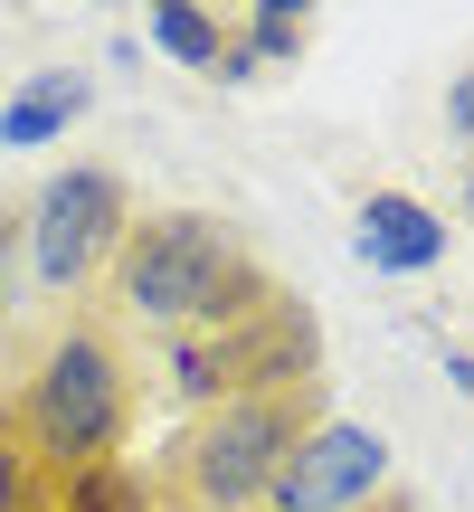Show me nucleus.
Wrapping results in <instances>:
<instances>
[{"mask_svg": "<svg viewBox=\"0 0 474 512\" xmlns=\"http://www.w3.org/2000/svg\"><path fill=\"white\" fill-rule=\"evenodd\" d=\"M0 408L19 418L38 475H95L133 446V408H143V370H133L124 332L95 304H67L10 342V380Z\"/></svg>", "mask_w": 474, "mask_h": 512, "instance_id": "nucleus-1", "label": "nucleus"}, {"mask_svg": "<svg viewBox=\"0 0 474 512\" xmlns=\"http://www.w3.org/2000/svg\"><path fill=\"white\" fill-rule=\"evenodd\" d=\"M256 294H275V275L237 238V219H219V209H143L95 304L114 323L152 332V342H181V332H209L228 313H247Z\"/></svg>", "mask_w": 474, "mask_h": 512, "instance_id": "nucleus-2", "label": "nucleus"}, {"mask_svg": "<svg viewBox=\"0 0 474 512\" xmlns=\"http://www.w3.org/2000/svg\"><path fill=\"white\" fill-rule=\"evenodd\" d=\"M332 418V389L323 380H294V389H247V399H209L171 427V446L143 465L162 512H256L266 484L285 475V456Z\"/></svg>", "mask_w": 474, "mask_h": 512, "instance_id": "nucleus-3", "label": "nucleus"}, {"mask_svg": "<svg viewBox=\"0 0 474 512\" xmlns=\"http://www.w3.org/2000/svg\"><path fill=\"white\" fill-rule=\"evenodd\" d=\"M162 380H171V399H181V408L323 380V323H313V304L294 285H275V294H256L247 313H228V323L162 342Z\"/></svg>", "mask_w": 474, "mask_h": 512, "instance_id": "nucleus-4", "label": "nucleus"}, {"mask_svg": "<svg viewBox=\"0 0 474 512\" xmlns=\"http://www.w3.org/2000/svg\"><path fill=\"white\" fill-rule=\"evenodd\" d=\"M133 181L114 162H57L48 181L19 200V256H29V275L48 294H67V304H95L114 275V256L133 238Z\"/></svg>", "mask_w": 474, "mask_h": 512, "instance_id": "nucleus-5", "label": "nucleus"}, {"mask_svg": "<svg viewBox=\"0 0 474 512\" xmlns=\"http://www.w3.org/2000/svg\"><path fill=\"white\" fill-rule=\"evenodd\" d=\"M380 494H389V437L361 418H323L285 456V475L266 484L256 512H370Z\"/></svg>", "mask_w": 474, "mask_h": 512, "instance_id": "nucleus-6", "label": "nucleus"}, {"mask_svg": "<svg viewBox=\"0 0 474 512\" xmlns=\"http://www.w3.org/2000/svg\"><path fill=\"white\" fill-rule=\"evenodd\" d=\"M351 247H361V266H380V275H437L446 266V219L427 200H408V190H361Z\"/></svg>", "mask_w": 474, "mask_h": 512, "instance_id": "nucleus-7", "label": "nucleus"}, {"mask_svg": "<svg viewBox=\"0 0 474 512\" xmlns=\"http://www.w3.org/2000/svg\"><path fill=\"white\" fill-rule=\"evenodd\" d=\"M86 105H95L86 67H38L29 86L0 105V143H10V152H38V143H57V133H67Z\"/></svg>", "mask_w": 474, "mask_h": 512, "instance_id": "nucleus-8", "label": "nucleus"}, {"mask_svg": "<svg viewBox=\"0 0 474 512\" xmlns=\"http://www.w3.org/2000/svg\"><path fill=\"white\" fill-rule=\"evenodd\" d=\"M143 29H152V48H162V57H181V67H200V76L228 67V38H237L219 10H200V0H162Z\"/></svg>", "mask_w": 474, "mask_h": 512, "instance_id": "nucleus-9", "label": "nucleus"}, {"mask_svg": "<svg viewBox=\"0 0 474 512\" xmlns=\"http://www.w3.org/2000/svg\"><path fill=\"white\" fill-rule=\"evenodd\" d=\"M237 48L266 67V57H304L313 48V19H304V0H256L247 19H237Z\"/></svg>", "mask_w": 474, "mask_h": 512, "instance_id": "nucleus-10", "label": "nucleus"}, {"mask_svg": "<svg viewBox=\"0 0 474 512\" xmlns=\"http://www.w3.org/2000/svg\"><path fill=\"white\" fill-rule=\"evenodd\" d=\"M19 494H29V437H19V418L0 408V512H19Z\"/></svg>", "mask_w": 474, "mask_h": 512, "instance_id": "nucleus-11", "label": "nucleus"}, {"mask_svg": "<svg viewBox=\"0 0 474 512\" xmlns=\"http://www.w3.org/2000/svg\"><path fill=\"white\" fill-rule=\"evenodd\" d=\"M446 133H456V143H474V67L446 86Z\"/></svg>", "mask_w": 474, "mask_h": 512, "instance_id": "nucleus-12", "label": "nucleus"}, {"mask_svg": "<svg viewBox=\"0 0 474 512\" xmlns=\"http://www.w3.org/2000/svg\"><path fill=\"white\" fill-rule=\"evenodd\" d=\"M446 380H456V389H474V351H446Z\"/></svg>", "mask_w": 474, "mask_h": 512, "instance_id": "nucleus-13", "label": "nucleus"}, {"mask_svg": "<svg viewBox=\"0 0 474 512\" xmlns=\"http://www.w3.org/2000/svg\"><path fill=\"white\" fill-rule=\"evenodd\" d=\"M370 512H418V494H408V484H389V494L370 503Z\"/></svg>", "mask_w": 474, "mask_h": 512, "instance_id": "nucleus-14", "label": "nucleus"}, {"mask_svg": "<svg viewBox=\"0 0 474 512\" xmlns=\"http://www.w3.org/2000/svg\"><path fill=\"white\" fill-rule=\"evenodd\" d=\"M465 209H474V171H465Z\"/></svg>", "mask_w": 474, "mask_h": 512, "instance_id": "nucleus-15", "label": "nucleus"}, {"mask_svg": "<svg viewBox=\"0 0 474 512\" xmlns=\"http://www.w3.org/2000/svg\"><path fill=\"white\" fill-rule=\"evenodd\" d=\"M0 285H10V256H0Z\"/></svg>", "mask_w": 474, "mask_h": 512, "instance_id": "nucleus-16", "label": "nucleus"}]
</instances>
